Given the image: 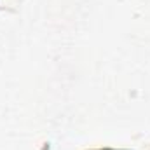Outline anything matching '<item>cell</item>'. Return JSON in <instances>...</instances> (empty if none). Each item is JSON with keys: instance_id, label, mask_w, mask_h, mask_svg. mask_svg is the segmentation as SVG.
Segmentation results:
<instances>
[{"instance_id": "6da1fadb", "label": "cell", "mask_w": 150, "mask_h": 150, "mask_svg": "<svg viewBox=\"0 0 150 150\" xmlns=\"http://www.w3.org/2000/svg\"><path fill=\"white\" fill-rule=\"evenodd\" d=\"M105 150H113V149H105Z\"/></svg>"}]
</instances>
